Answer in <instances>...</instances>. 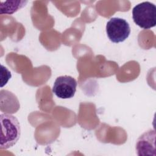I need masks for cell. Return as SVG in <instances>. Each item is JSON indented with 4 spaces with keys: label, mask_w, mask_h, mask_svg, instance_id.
<instances>
[{
    "label": "cell",
    "mask_w": 156,
    "mask_h": 156,
    "mask_svg": "<svg viewBox=\"0 0 156 156\" xmlns=\"http://www.w3.org/2000/svg\"><path fill=\"white\" fill-rule=\"evenodd\" d=\"M1 149H7L14 146L21 135V128L17 118L10 115L1 114Z\"/></svg>",
    "instance_id": "cell-1"
},
{
    "label": "cell",
    "mask_w": 156,
    "mask_h": 156,
    "mask_svg": "<svg viewBox=\"0 0 156 156\" xmlns=\"http://www.w3.org/2000/svg\"><path fill=\"white\" fill-rule=\"evenodd\" d=\"M134 23L144 29H149L156 24V7L150 2L146 1L135 5L132 10Z\"/></svg>",
    "instance_id": "cell-2"
},
{
    "label": "cell",
    "mask_w": 156,
    "mask_h": 156,
    "mask_svg": "<svg viewBox=\"0 0 156 156\" xmlns=\"http://www.w3.org/2000/svg\"><path fill=\"white\" fill-rule=\"evenodd\" d=\"M106 32L112 42L115 43L122 42L130 34V25L124 19L118 17L112 18L107 23Z\"/></svg>",
    "instance_id": "cell-3"
},
{
    "label": "cell",
    "mask_w": 156,
    "mask_h": 156,
    "mask_svg": "<svg viewBox=\"0 0 156 156\" xmlns=\"http://www.w3.org/2000/svg\"><path fill=\"white\" fill-rule=\"evenodd\" d=\"M77 83L74 78L69 76L58 77L53 85L52 92L60 99L73 98L76 91Z\"/></svg>",
    "instance_id": "cell-4"
},
{
    "label": "cell",
    "mask_w": 156,
    "mask_h": 156,
    "mask_svg": "<svg viewBox=\"0 0 156 156\" xmlns=\"http://www.w3.org/2000/svg\"><path fill=\"white\" fill-rule=\"evenodd\" d=\"M155 131L152 130L146 132L140 136L136 144L138 155H151V151H155Z\"/></svg>",
    "instance_id": "cell-5"
},
{
    "label": "cell",
    "mask_w": 156,
    "mask_h": 156,
    "mask_svg": "<svg viewBox=\"0 0 156 156\" xmlns=\"http://www.w3.org/2000/svg\"><path fill=\"white\" fill-rule=\"evenodd\" d=\"M27 3V1H1L0 13L11 15L24 7Z\"/></svg>",
    "instance_id": "cell-6"
}]
</instances>
